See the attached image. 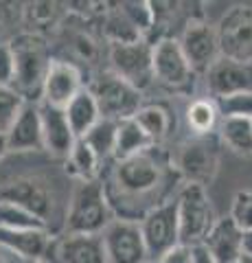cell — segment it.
<instances>
[{
  "label": "cell",
  "mask_w": 252,
  "mask_h": 263,
  "mask_svg": "<svg viewBox=\"0 0 252 263\" xmlns=\"http://www.w3.org/2000/svg\"><path fill=\"white\" fill-rule=\"evenodd\" d=\"M90 92L96 101L101 119L108 121H127L134 119L136 112L143 108V92L129 86L127 81L117 77L112 70L103 72L99 79H94Z\"/></svg>",
  "instance_id": "obj_6"
},
{
  "label": "cell",
  "mask_w": 252,
  "mask_h": 263,
  "mask_svg": "<svg viewBox=\"0 0 252 263\" xmlns=\"http://www.w3.org/2000/svg\"><path fill=\"white\" fill-rule=\"evenodd\" d=\"M84 88V77L75 64L66 60H51L40 101L64 110Z\"/></svg>",
  "instance_id": "obj_14"
},
{
  "label": "cell",
  "mask_w": 252,
  "mask_h": 263,
  "mask_svg": "<svg viewBox=\"0 0 252 263\" xmlns=\"http://www.w3.org/2000/svg\"><path fill=\"white\" fill-rule=\"evenodd\" d=\"M156 263H193V246L178 243L162 254Z\"/></svg>",
  "instance_id": "obj_36"
},
{
  "label": "cell",
  "mask_w": 252,
  "mask_h": 263,
  "mask_svg": "<svg viewBox=\"0 0 252 263\" xmlns=\"http://www.w3.org/2000/svg\"><path fill=\"white\" fill-rule=\"evenodd\" d=\"M0 202L18 204L46 224L53 215V193L37 176H15L0 182Z\"/></svg>",
  "instance_id": "obj_12"
},
{
  "label": "cell",
  "mask_w": 252,
  "mask_h": 263,
  "mask_svg": "<svg viewBox=\"0 0 252 263\" xmlns=\"http://www.w3.org/2000/svg\"><path fill=\"white\" fill-rule=\"evenodd\" d=\"M110 66L117 77L143 92L153 84L149 40L141 37L127 44H110Z\"/></svg>",
  "instance_id": "obj_9"
},
{
  "label": "cell",
  "mask_w": 252,
  "mask_h": 263,
  "mask_svg": "<svg viewBox=\"0 0 252 263\" xmlns=\"http://www.w3.org/2000/svg\"><path fill=\"white\" fill-rule=\"evenodd\" d=\"M173 178H178V174L171 156L162 147H151L132 158L114 160L108 180L101 182L114 217L141 221L145 213L171 200L169 193L173 189Z\"/></svg>",
  "instance_id": "obj_1"
},
{
  "label": "cell",
  "mask_w": 252,
  "mask_h": 263,
  "mask_svg": "<svg viewBox=\"0 0 252 263\" xmlns=\"http://www.w3.org/2000/svg\"><path fill=\"white\" fill-rule=\"evenodd\" d=\"M103 31H105V37L110 40V44H127V42H136V40L143 37L141 33L129 24V20L125 18L121 9H114L108 18H105Z\"/></svg>",
  "instance_id": "obj_29"
},
{
  "label": "cell",
  "mask_w": 252,
  "mask_h": 263,
  "mask_svg": "<svg viewBox=\"0 0 252 263\" xmlns=\"http://www.w3.org/2000/svg\"><path fill=\"white\" fill-rule=\"evenodd\" d=\"M243 252H246V254H252V230L243 233Z\"/></svg>",
  "instance_id": "obj_38"
},
{
  "label": "cell",
  "mask_w": 252,
  "mask_h": 263,
  "mask_svg": "<svg viewBox=\"0 0 252 263\" xmlns=\"http://www.w3.org/2000/svg\"><path fill=\"white\" fill-rule=\"evenodd\" d=\"M219 57L237 64H252V7L232 5L215 27Z\"/></svg>",
  "instance_id": "obj_7"
},
{
  "label": "cell",
  "mask_w": 252,
  "mask_h": 263,
  "mask_svg": "<svg viewBox=\"0 0 252 263\" xmlns=\"http://www.w3.org/2000/svg\"><path fill=\"white\" fill-rule=\"evenodd\" d=\"M117 121H108V119H101L96 125L88 132V134L81 138L86 141L88 145L92 147V152L99 156L101 162H105L114 152V141H117Z\"/></svg>",
  "instance_id": "obj_28"
},
{
  "label": "cell",
  "mask_w": 252,
  "mask_h": 263,
  "mask_svg": "<svg viewBox=\"0 0 252 263\" xmlns=\"http://www.w3.org/2000/svg\"><path fill=\"white\" fill-rule=\"evenodd\" d=\"M0 248L9 250L29 263H44L51 254L53 239L48 230H7L0 228Z\"/></svg>",
  "instance_id": "obj_18"
},
{
  "label": "cell",
  "mask_w": 252,
  "mask_h": 263,
  "mask_svg": "<svg viewBox=\"0 0 252 263\" xmlns=\"http://www.w3.org/2000/svg\"><path fill=\"white\" fill-rule=\"evenodd\" d=\"M156 147L149 136L141 129V125L134 121V119H127V121H121L117 125V141H114V152H112V158L114 160H125V158H132L136 154H143Z\"/></svg>",
  "instance_id": "obj_24"
},
{
  "label": "cell",
  "mask_w": 252,
  "mask_h": 263,
  "mask_svg": "<svg viewBox=\"0 0 252 263\" xmlns=\"http://www.w3.org/2000/svg\"><path fill=\"white\" fill-rule=\"evenodd\" d=\"M200 246L215 263H235L243 254V233L230 217H217Z\"/></svg>",
  "instance_id": "obj_17"
},
{
  "label": "cell",
  "mask_w": 252,
  "mask_h": 263,
  "mask_svg": "<svg viewBox=\"0 0 252 263\" xmlns=\"http://www.w3.org/2000/svg\"><path fill=\"white\" fill-rule=\"evenodd\" d=\"M119 9L123 11V15L129 20V24H132V27L141 33L145 40H147V33L156 27V18H153L151 3H145V0L136 3V0H132V3H121Z\"/></svg>",
  "instance_id": "obj_30"
},
{
  "label": "cell",
  "mask_w": 252,
  "mask_h": 263,
  "mask_svg": "<svg viewBox=\"0 0 252 263\" xmlns=\"http://www.w3.org/2000/svg\"><path fill=\"white\" fill-rule=\"evenodd\" d=\"M171 164L182 184H210L217 176L219 152L210 136H195L184 141L171 156Z\"/></svg>",
  "instance_id": "obj_5"
},
{
  "label": "cell",
  "mask_w": 252,
  "mask_h": 263,
  "mask_svg": "<svg viewBox=\"0 0 252 263\" xmlns=\"http://www.w3.org/2000/svg\"><path fill=\"white\" fill-rule=\"evenodd\" d=\"M250 123H252V121H250Z\"/></svg>",
  "instance_id": "obj_43"
},
{
  "label": "cell",
  "mask_w": 252,
  "mask_h": 263,
  "mask_svg": "<svg viewBox=\"0 0 252 263\" xmlns=\"http://www.w3.org/2000/svg\"><path fill=\"white\" fill-rule=\"evenodd\" d=\"M176 209L180 243L200 246L217 219L208 191L200 184H182L176 193Z\"/></svg>",
  "instance_id": "obj_4"
},
{
  "label": "cell",
  "mask_w": 252,
  "mask_h": 263,
  "mask_svg": "<svg viewBox=\"0 0 252 263\" xmlns=\"http://www.w3.org/2000/svg\"><path fill=\"white\" fill-rule=\"evenodd\" d=\"M51 250L55 263H108L101 235H64Z\"/></svg>",
  "instance_id": "obj_19"
},
{
  "label": "cell",
  "mask_w": 252,
  "mask_h": 263,
  "mask_svg": "<svg viewBox=\"0 0 252 263\" xmlns=\"http://www.w3.org/2000/svg\"><path fill=\"white\" fill-rule=\"evenodd\" d=\"M9 46H11L13 64H15V77L11 88L27 103H40L44 79L53 60L46 40L42 35L24 31L9 40Z\"/></svg>",
  "instance_id": "obj_2"
},
{
  "label": "cell",
  "mask_w": 252,
  "mask_h": 263,
  "mask_svg": "<svg viewBox=\"0 0 252 263\" xmlns=\"http://www.w3.org/2000/svg\"><path fill=\"white\" fill-rule=\"evenodd\" d=\"M0 228L7 230H48V224L33 213L11 202H0Z\"/></svg>",
  "instance_id": "obj_27"
},
{
  "label": "cell",
  "mask_w": 252,
  "mask_h": 263,
  "mask_svg": "<svg viewBox=\"0 0 252 263\" xmlns=\"http://www.w3.org/2000/svg\"><path fill=\"white\" fill-rule=\"evenodd\" d=\"M178 42H180L182 53L195 75H204L210 66L219 60V44H217L215 27H210L202 18H193L186 22Z\"/></svg>",
  "instance_id": "obj_13"
},
{
  "label": "cell",
  "mask_w": 252,
  "mask_h": 263,
  "mask_svg": "<svg viewBox=\"0 0 252 263\" xmlns=\"http://www.w3.org/2000/svg\"><path fill=\"white\" fill-rule=\"evenodd\" d=\"M235 263H252V254H246V252H243L241 257H239L237 261H235Z\"/></svg>",
  "instance_id": "obj_40"
},
{
  "label": "cell",
  "mask_w": 252,
  "mask_h": 263,
  "mask_svg": "<svg viewBox=\"0 0 252 263\" xmlns=\"http://www.w3.org/2000/svg\"><path fill=\"white\" fill-rule=\"evenodd\" d=\"M101 158L92 152L86 141L77 138L66 158V174L75 178V182H90L101 178Z\"/></svg>",
  "instance_id": "obj_23"
},
{
  "label": "cell",
  "mask_w": 252,
  "mask_h": 263,
  "mask_svg": "<svg viewBox=\"0 0 252 263\" xmlns=\"http://www.w3.org/2000/svg\"><path fill=\"white\" fill-rule=\"evenodd\" d=\"M151 68L153 81L173 92H189L195 81V72L186 62L180 42L171 35L158 37L151 44Z\"/></svg>",
  "instance_id": "obj_8"
},
{
  "label": "cell",
  "mask_w": 252,
  "mask_h": 263,
  "mask_svg": "<svg viewBox=\"0 0 252 263\" xmlns=\"http://www.w3.org/2000/svg\"><path fill=\"white\" fill-rule=\"evenodd\" d=\"M24 103L27 101H24L13 88L0 86V134H7V132L11 129L20 110L24 108Z\"/></svg>",
  "instance_id": "obj_32"
},
{
  "label": "cell",
  "mask_w": 252,
  "mask_h": 263,
  "mask_svg": "<svg viewBox=\"0 0 252 263\" xmlns=\"http://www.w3.org/2000/svg\"><path fill=\"white\" fill-rule=\"evenodd\" d=\"M114 219V213L105 195L101 178L90 182H77L72 189L66 211V235H101Z\"/></svg>",
  "instance_id": "obj_3"
},
{
  "label": "cell",
  "mask_w": 252,
  "mask_h": 263,
  "mask_svg": "<svg viewBox=\"0 0 252 263\" xmlns=\"http://www.w3.org/2000/svg\"><path fill=\"white\" fill-rule=\"evenodd\" d=\"M15 77V64L9 42H0V86L11 88Z\"/></svg>",
  "instance_id": "obj_35"
},
{
  "label": "cell",
  "mask_w": 252,
  "mask_h": 263,
  "mask_svg": "<svg viewBox=\"0 0 252 263\" xmlns=\"http://www.w3.org/2000/svg\"><path fill=\"white\" fill-rule=\"evenodd\" d=\"M55 7L53 3H35L29 5L27 9V24H31L29 33H35V35H42L44 27H51L55 22Z\"/></svg>",
  "instance_id": "obj_34"
},
{
  "label": "cell",
  "mask_w": 252,
  "mask_h": 263,
  "mask_svg": "<svg viewBox=\"0 0 252 263\" xmlns=\"http://www.w3.org/2000/svg\"><path fill=\"white\" fill-rule=\"evenodd\" d=\"M64 114H66L68 125L72 129V134H75V138H84L101 121L99 108H96V101L88 86L64 108Z\"/></svg>",
  "instance_id": "obj_21"
},
{
  "label": "cell",
  "mask_w": 252,
  "mask_h": 263,
  "mask_svg": "<svg viewBox=\"0 0 252 263\" xmlns=\"http://www.w3.org/2000/svg\"><path fill=\"white\" fill-rule=\"evenodd\" d=\"M193 263H215L202 246H193Z\"/></svg>",
  "instance_id": "obj_37"
},
{
  "label": "cell",
  "mask_w": 252,
  "mask_h": 263,
  "mask_svg": "<svg viewBox=\"0 0 252 263\" xmlns=\"http://www.w3.org/2000/svg\"><path fill=\"white\" fill-rule=\"evenodd\" d=\"M0 263H9V261H7V259L3 257V254H0Z\"/></svg>",
  "instance_id": "obj_41"
},
{
  "label": "cell",
  "mask_w": 252,
  "mask_h": 263,
  "mask_svg": "<svg viewBox=\"0 0 252 263\" xmlns=\"http://www.w3.org/2000/svg\"><path fill=\"white\" fill-rule=\"evenodd\" d=\"M204 79L213 101L237 92H252V64H237L219 57L204 72Z\"/></svg>",
  "instance_id": "obj_15"
},
{
  "label": "cell",
  "mask_w": 252,
  "mask_h": 263,
  "mask_svg": "<svg viewBox=\"0 0 252 263\" xmlns=\"http://www.w3.org/2000/svg\"><path fill=\"white\" fill-rule=\"evenodd\" d=\"M134 121L141 125V129L149 136V141L156 147L165 143L173 129V114L162 103H143V108L136 112Z\"/></svg>",
  "instance_id": "obj_22"
},
{
  "label": "cell",
  "mask_w": 252,
  "mask_h": 263,
  "mask_svg": "<svg viewBox=\"0 0 252 263\" xmlns=\"http://www.w3.org/2000/svg\"><path fill=\"white\" fill-rule=\"evenodd\" d=\"M215 108L222 119H248L252 121V92H237L215 99Z\"/></svg>",
  "instance_id": "obj_31"
},
{
  "label": "cell",
  "mask_w": 252,
  "mask_h": 263,
  "mask_svg": "<svg viewBox=\"0 0 252 263\" xmlns=\"http://www.w3.org/2000/svg\"><path fill=\"white\" fill-rule=\"evenodd\" d=\"M149 263H156V261H149Z\"/></svg>",
  "instance_id": "obj_42"
},
{
  "label": "cell",
  "mask_w": 252,
  "mask_h": 263,
  "mask_svg": "<svg viewBox=\"0 0 252 263\" xmlns=\"http://www.w3.org/2000/svg\"><path fill=\"white\" fill-rule=\"evenodd\" d=\"M217 119L219 112L213 99H195L186 108V123L195 136H210V132L217 127Z\"/></svg>",
  "instance_id": "obj_26"
},
{
  "label": "cell",
  "mask_w": 252,
  "mask_h": 263,
  "mask_svg": "<svg viewBox=\"0 0 252 263\" xmlns=\"http://www.w3.org/2000/svg\"><path fill=\"white\" fill-rule=\"evenodd\" d=\"M101 239L108 263H149L138 221L114 217L101 233Z\"/></svg>",
  "instance_id": "obj_11"
},
{
  "label": "cell",
  "mask_w": 252,
  "mask_h": 263,
  "mask_svg": "<svg viewBox=\"0 0 252 263\" xmlns=\"http://www.w3.org/2000/svg\"><path fill=\"white\" fill-rule=\"evenodd\" d=\"M7 154H9V147H7V136L0 134V160H3Z\"/></svg>",
  "instance_id": "obj_39"
},
{
  "label": "cell",
  "mask_w": 252,
  "mask_h": 263,
  "mask_svg": "<svg viewBox=\"0 0 252 263\" xmlns=\"http://www.w3.org/2000/svg\"><path fill=\"white\" fill-rule=\"evenodd\" d=\"M7 147L9 152H40L42 145V123H40L37 103H24L18 119L7 132Z\"/></svg>",
  "instance_id": "obj_20"
},
{
  "label": "cell",
  "mask_w": 252,
  "mask_h": 263,
  "mask_svg": "<svg viewBox=\"0 0 252 263\" xmlns=\"http://www.w3.org/2000/svg\"><path fill=\"white\" fill-rule=\"evenodd\" d=\"M37 112H40V123H42V145L44 152H48L53 158L66 160L68 154L75 145V134L68 125V119L64 110L53 108L40 101L37 103Z\"/></svg>",
  "instance_id": "obj_16"
},
{
  "label": "cell",
  "mask_w": 252,
  "mask_h": 263,
  "mask_svg": "<svg viewBox=\"0 0 252 263\" xmlns=\"http://www.w3.org/2000/svg\"><path fill=\"white\" fill-rule=\"evenodd\" d=\"M241 233L252 230V191H237L232 197V206H230V215H228Z\"/></svg>",
  "instance_id": "obj_33"
},
{
  "label": "cell",
  "mask_w": 252,
  "mask_h": 263,
  "mask_svg": "<svg viewBox=\"0 0 252 263\" xmlns=\"http://www.w3.org/2000/svg\"><path fill=\"white\" fill-rule=\"evenodd\" d=\"M141 235L147 248L149 259H160L167 250L180 243V228H178V209L176 197L158 204L156 209L145 213L143 219L138 221Z\"/></svg>",
  "instance_id": "obj_10"
},
{
  "label": "cell",
  "mask_w": 252,
  "mask_h": 263,
  "mask_svg": "<svg viewBox=\"0 0 252 263\" xmlns=\"http://www.w3.org/2000/svg\"><path fill=\"white\" fill-rule=\"evenodd\" d=\"M219 141L239 156H252V123L248 119H222Z\"/></svg>",
  "instance_id": "obj_25"
}]
</instances>
